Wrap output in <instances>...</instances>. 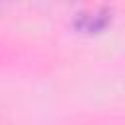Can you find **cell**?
<instances>
[{"label": "cell", "mask_w": 125, "mask_h": 125, "mask_svg": "<svg viewBox=\"0 0 125 125\" xmlns=\"http://www.w3.org/2000/svg\"><path fill=\"white\" fill-rule=\"evenodd\" d=\"M109 21H111V10L105 6L86 8V10H80L78 14H74V25L86 33L102 31Z\"/></svg>", "instance_id": "cell-1"}]
</instances>
